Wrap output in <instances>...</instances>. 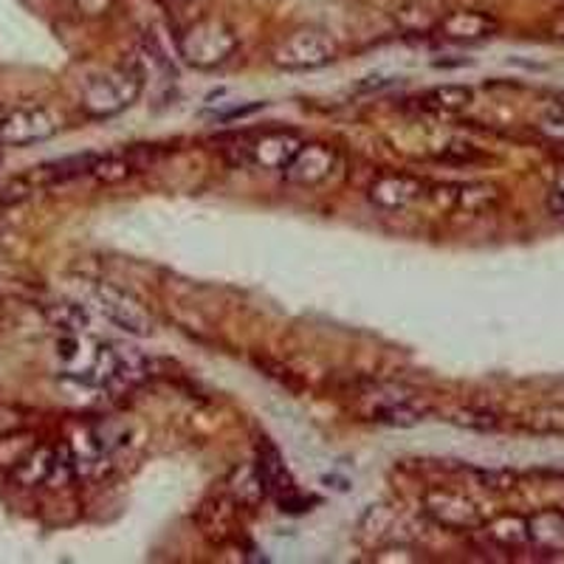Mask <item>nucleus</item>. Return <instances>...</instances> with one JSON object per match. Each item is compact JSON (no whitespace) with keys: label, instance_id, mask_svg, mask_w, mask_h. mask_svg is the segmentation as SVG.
I'll use <instances>...</instances> for the list:
<instances>
[{"label":"nucleus","instance_id":"1","mask_svg":"<svg viewBox=\"0 0 564 564\" xmlns=\"http://www.w3.org/2000/svg\"><path fill=\"white\" fill-rule=\"evenodd\" d=\"M141 88H144V70L139 65H122V68H110L90 77L83 88L79 105L90 119H110L128 110L139 99Z\"/></svg>","mask_w":564,"mask_h":564},{"label":"nucleus","instance_id":"2","mask_svg":"<svg viewBox=\"0 0 564 564\" xmlns=\"http://www.w3.org/2000/svg\"><path fill=\"white\" fill-rule=\"evenodd\" d=\"M238 48V37L226 26L224 20L206 18L184 29L178 37V54L184 63L195 65V68H218Z\"/></svg>","mask_w":564,"mask_h":564},{"label":"nucleus","instance_id":"3","mask_svg":"<svg viewBox=\"0 0 564 564\" xmlns=\"http://www.w3.org/2000/svg\"><path fill=\"white\" fill-rule=\"evenodd\" d=\"M254 468H257V477H260V486H263V491L269 494L276 506H280V511H289V513L308 511V506L314 500H311V497H302V494L296 491L294 477H291V471L285 468V463H282V455L274 443L263 441L260 446H257Z\"/></svg>","mask_w":564,"mask_h":564},{"label":"nucleus","instance_id":"4","mask_svg":"<svg viewBox=\"0 0 564 564\" xmlns=\"http://www.w3.org/2000/svg\"><path fill=\"white\" fill-rule=\"evenodd\" d=\"M282 70H316L336 59V43L316 29H300L289 34L271 54Z\"/></svg>","mask_w":564,"mask_h":564},{"label":"nucleus","instance_id":"5","mask_svg":"<svg viewBox=\"0 0 564 564\" xmlns=\"http://www.w3.org/2000/svg\"><path fill=\"white\" fill-rule=\"evenodd\" d=\"M59 130L54 110L43 105H26L0 116V148H29L48 141Z\"/></svg>","mask_w":564,"mask_h":564},{"label":"nucleus","instance_id":"6","mask_svg":"<svg viewBox=\"0 0 564 564\" xmlns=\"http://www.w3.org/2000/svg\"><path fill=\"white\" fill-rule=\"evenodd\" d=\"M94 302H97L99 314L105 319L113 322L116 327H122L124 334L133 336H150L153 334V316L144 311L135 296H130L128 291L116 289V285H99L94 291Z\"/></svg>","mask_w":564,"mask_h":564},{"label":"nucleus","instance_id":"7","mask_svg":"<svg viewBox=\"0 0 564 564\" xmlns=\"http://www.w3.org/2000/svg\"><path fill=\"white\" fill-rule=\"evenodd\" d=\"M423 508L430 513L432 520L443 528H452V531H475L480 528L482 513L475 502L463 497L457 491H443V488H432L426 497H423Z\"/></svg>","mask_w":564,"mask_h":564},{"label":"nucleus","instance_id":"8","mask_svg":"<svg viewBox=\"0 0 564 564\" xmlns=\"http://www.w3.org/2000/svg\"><path fill=\"white\" fill-rule=\"evenodd\" d=\"M305 141L294 130H263L246 144V161L263 170H285Z\"/></svg>","mask_w":564,"mask_h":564},{"label":"nucleus","instance_id":"9","mask_svg":"<svg viewBox=\"0 0 564 564\" xmlns=\"http://www.w3.org/2000/svg\"><path fill=\"white\" fill-rule=\"evenodd\" d=\"M336 170V150L319 144V141H305L300 150H296L294 159L289 161V167L282 170V178L296 186H316L322 181L330 178V173Z\"/></svg>","mask_w":564,"mask_h":564},{"label":"nucleus","instance_id":"10","mask_svg":"<svg viewBox=\"0 0 564 564\" xmlns=\"http://www.w3.org/2000/svg\"><path fill=\"white\" fill-rule=\"evenodd\" d=\"M430 184L417 175L384 173L370 184V200L384 212H401L417 204L426 195Z\"/></svg>","mask_w":564,"mask_h":564},{"label":"nucleus","instance_id":"11","mask_svg":"<svg viewBox=\"0 0 564 564\" xmlns=\"http://www.w3.org/2000/svg\"><path fill=\"white\" fill-rule=\"evenodd\" d=\"M500 23L486 12L477 9H463V12H449L446 18L437 20V37L452 40V43H480L497 34Z\"/></svg>","mask_w":564,"mask_h":564},{"label":"nucleus","instance_id":"12","mask_svg":"<svg viewBox=\"0 0 564 564\" xmlns=\"http://www.w3.org/2000/svg\"><path fill=\"white\" fill-rule=\"evenodd\" d=\"M528 542L547 556L564 553V511H539L525 520Z\"/></svg>","mask_w":564,"mask_h":564},{"label":"nucleus","instance_id":"13","mask_svg":"<svg viewBox=\"0 0 564 564\" xmlns=\"http://www.w3.org/2000/svg\"><path fill=\"white\" fill-rule=\"evenodd\" d=\"M54 466H57V449H54V446H43V443H37V446L29 452L26 460L20 463L9 477L26 488L48 486V480H52L54 475Z\"/></svg>","mask_w":564,"mask_h":564},{"label":"nucleus","instance_id":"14","mask_svg":"<svg viewBox=\"0 0 564 564\" xmlns=\"http://www.w3.org/2000/svg\"><path fill=\"white\" fill-rule=\"evenodd\" d=\"M415 102L417 108L430 110V113H457L475 102V90L466 85H435V88L423 90Z\"/></svg>","mask_w":564,"mask_h":564},{"label":"nucleus","instance_id":"15","mask_svg":"<svg viewBox=\"0 0 564 564\" xmlns=\"http://www.w3.org/2000/svg\"><path fill=\"white\" fill-rule=\"evenodd\" d=\"M426 406H417L412 398H387L384 404H379L372 410V421L384 423V426H398V430H406V426H415L426 417Z\"/></svg>","mask_w":564,"mask_h":564},{"label":"nucleus","instance_id":"16","mask_svg":"<svg viewBox=\"0 0 564 564\" xmlns=\"http://www.w3.org/2000/svg\"><path fill=\"white\" fill-rule=\"evenodd\" d=\"M45 316L65 336H83L90 327V314L85 305L77 302H54L45 308Z\"/></svg>","mask_w":564,"mask_h":564},{"label":"nucleus","instance_id":"17","mask_svg":"<svg viewBox=\"0 0 564 564\" xmlns=\"http://www.w3.org/2000/svg\"><path fill=\"white\" fill-rule=\"evenodd\" d=\"M34 446H37V441H34L32 432H26V430H18V432H9V435H0V471L12 475L14 468L26 460L29 452H32Z\"/></svg>","mask_w":564,"mask_h":564},{"label":"nucleus","instance_id":"18","mask_svg":"<svg viewBox=\"0 0 564 564\" xmlns=\"http://www.w3.org/2000/svg\"><path fill=\"white\" fill-rule=\"evenodd\" d=\"M452 206L460 212H486L497 204V189L488 184H457L452 186Z\"/></svg>","mask_w":564,"mask_h":564},{"label":"nucleus","instance_id":"19","mask_svg":"<svg viewBox=\"0 0 564 564\" xmlns=\"http://www.w3.org/2000/svg\"><path fill=\"white\" fill-rule=\"evenodd\" d=\"M133 161L122 153H110V155H97L94 161V170L90 175L102 184H116V181H124L128 175H133Z\"/></svg>","mask_w":564,"mask_h":564},{"label":"nucleus","instance_id":"20","mask_svg":"<svg viewBox=\"0 0 564 564\" xmlns=\"http://www.w3.org/2000/svg\"><path fill=\"white\" fill-rule=\"evenodd\" d=\"M26 430V410L12 404H0V435H9V432Z\"/></svg>","mask_w":564,"mask_h":564},{"label":"nucleus","instance_id":"21","mask_svg":"<svg viewBox=\"0 0 564 564\" xmlns=\"http://www.w3.org/2000/svg\"><path fill=\"white\" fill-rule=\"evenodd\" d=\"M452 421L460 423V426H475V430H494V426L500 423V417L482 410H466L457 417H452Z\"/></svg>","mask_w":564,"mask_h":564},{"label":"nucleus","instance_id":"22","mask_svg":"<svg viewBox=\"0 0 564 564\" xmlns=\"http://www.w3.org/2000/svg\"><path fill=\"white\" fill-rule=\"evenodd\" d=\"M539 128H542V133L545 135H551V139L564 141V108H556V110H551V113L542 116Z\"/></svg>","mask_w":564,"mask_h":564},{"label":"nucleus","instance_id":"23","mask_svg":"<svg viewBox=\"0 0 564 564\" xmlns=\"http://www.w3.org/2000/svg\"><path fill=\"white\" fill-rule=\"evenodd\" d=\"M533 430L539 432H564V410H545L533 417Z\"/></svg>","mask_w":564,"mask_h":564},{"label":"nucleus","instance_id":"24","mask_svg":"<svg viewBox=\"0 0 564 564\" xmlns=\"http://www.w3.org/2000/svg\"><path fill=\"white\" fill-rule=\"evenodd\" d=\"M74 7L83 9V12H88V14H102V12H108L110 0H74Z\"/></svg>","mask_w":564,"mask_h":564},{"label":"nucleus","instance_id":"25","mask_svg":"<svg viewBox=\"0 0 564 564\" xmlns=\"http://www.w3.org/2000/svg\"><path fill=\"white\" fill-rule=\"evenodd\" d=\"M170 3H175V7H193L198 0H170Z\"/></svg>","mask_w":564,"mask_h":564},{"label":"nucleus","instance_id":"26","mask_svg":"<svg viewBox=\"0 0 564 564\" xmlns=\"http://www.w3.org/2000/svg\"><path fill=\"white\" fill-rule=\"evenodd\" d=\"M0 155H3V148H0Z\"/></svg>","mask_w":564,"mask_h":564},{"label":"nucleus","instance_id":"27","mask_svg":"<svg viewBox=\"0 0 564 564\" xmlns=\"http://www.w3.org/2000/svg\"><path fill=\"white\" fill-rule=\"evenodd\" d=\"M0 311H3V308H0Z\"/></svg>","mask_w":564,"mask_h":564}]
</instances>
